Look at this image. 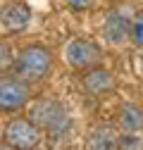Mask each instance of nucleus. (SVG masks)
<instances>
[{"mask_svg":"<svg viewBox=\"0 0 143 150\" xmlns=\"http://www.w3.org/2000/svg\"><path fill=\"white\" fill-rule=\"evenodd\" d=\"M29 119L50 136H62L69 131V115L55 100H36L29 107Z\"/></svg>","mask_w":143,"mask_h":150,"instance_id":"nucleus-1","label":"nucleus"},{"mask_svg":"<svg viewBox=\"0 0 143 150\" xmlns=\"http://www.w3.org/2000/svg\"><path fill=\"white\" fill-rule=\"evenodd\" d=\"M50 67H52V57L41 45H29L14 57V74L26 83L41 81L43 76H48Z\"/></svg>","mask_w":143,"mask_h":150,"instance_id":"nucleus-2","label":"nucleus"},{"mask_svg":"<svg viewBox=\"0 0 143 150\" xmlns=\"http://www.w3.org/2000/svg\"><path fill=\"white\" fill-rule=\"evenodd\" d=\"M41 134L43 131L31 119H12L3 131V141L12 150H33L41 143Z\"/></svg>","mask_w":143,"mask_h":150,"instance_id":"nucleus-3","label":"nucleus"},{"mask_svg":"<svg viewBox=\"0 0 143 150\" xmlns=\"http://www.w3.org/2000/svg\"><path fill=\"white\" fill-rule=\"evenodd\" d=\"M103 52L93 41H84V38H74L69 41L64 48V60L74 67V69H91L100 62Z\"/></svg>","mask_w":143,"mask_h":150,"instance_id":"nucleus-4","label":"nucleus"},{"mask_svg":"<svg viewBox=\"0 0 143 150\" xmlns=\"http://www.w3.org/2000/svg\"><path fill=\"white\" fill-rule=\"evenodd\" d=\"M29 100V86L19 76H0V110L17 112Z\"/></svg>","mask_w":143,"mask_h":150,"instance_id":"nucleus-5","label":"nucleus"},{"mask_svg":"<svg viewBox=\"0 0 143 150\" xmlns=\"http://www.w3.org/2000/svg\"><path fill=\"white\" fill-rule=\"evenodd\" d=\"M103 33H105V38L119 45L124 43L131 36V22H129V17L124 14L122 10H110L105 14V24H103Z\"/></svg>","mask_w":143,"mask_h":150,"instance_id":"nucleus-6","label":"nucleus"},{"mask_svg":"<svg viewBox=\"0 0 143 150\" xmlns=\"http://www.w3.org/2000/svg\"><path fill=\"white\" fill-rule=\"evenodd\" d=\"M31 22V10L24 3H10L0 10V24L7 31H22Z\"/></svg>","mask_w":143,"mask_h":150,"instance_id":"nucleus-7","label":"nucleus"},{"mask_svg":"<svg viewBox=\"0 0 143 150\" xmlns=\"http://www.w3.org/2000/svg\"><path fill=\"white\" fill-rule=\"evenodd\" d=\"M84 88L93 96H105L115 88V76L107 69H91L84 76Z\"/></svg>","mask_w":143,"mask_h":150,"instance_id":"nucleus-8","label":"nucleus"},{"mask_svg":"<svg viewBox=\"0 0 143 150\" xmlns=\"http://www.w3.org/2000/svg\"><path fill=\"white\" fill-rule=\"evenodd\" d=\"M117 134L110 124H98L88 134V148L91 150H117Z\"/></svg>","mask_w":143,"mask_h":150,"instance_id":"nucleus-9","label":"nucleus"},{"mask_svg":"<svg viewBox=\"0 0 143 150\" xmlns=\"http://www.w3.org/2000/svg\"><path fill=\"white\" fill-rule=\"evenodd\" d=\"M117 119H119V126L124 131H141L143 129V110L127 103V105H122Z\"/></svg>","mask_w":143,"mask_h":150,"instance_id":"nucleus-10","label":"nucleus"},{"mask_svg":"<svg viewBox=\"0 0 143 150\" xmlns=\"http://www.w3.org/2000/svg\"><path fill=\"white\" fill-rule=\"evenodd\" d=\"M117 150H143V138L134 131H127L117 138Z\"/></svg>","mask_w":143,"mask_h":150,"instance_id":"nucleus-11","label":"nucleus"},{"mask_svg":"<svg viewBox=\"0 0 143 150\" xmlns=\"http://www.w3.org/2000/svg\"><path fill=\"white\" fill-rule=\"evenodd\" d=\"M129 38L136 48H143V10L131 19V36Z\"/></svg>","mask_w":143,"mask_h":150,"instance_id":"nucleus-12","label":"nucleus"},{"mask_svg":"<svg viewBox=\"0 0 143 150\" xmlns=\"http://www.w3.org/2000/svg\"><path fill=\"white\" fill-rule=\"evenodd\" d=\"M14 64V55H12V48L7 43H0V74H5L10 67Z\"/></svg>","mask_w":143,"mask_h":150,"instance_id":"nucleus-13","label":"nucleus"},{"mask_svg":"<svg viewBox=\"0 0 143 150\" xmlns=\"http://www.w3.org/2000/svg\"><path fill=\"white\" fill-rule=\"evenodd\" d=\"M96 0H67V5L72 10H88V7H93Z\"/></svg>","mask_w":143,"mask_h":150,"instance_id":"nucleus-14","label":"nucleus"},{"mask_svg":"<svg viewBox=\"0 0 143 150\" xmlns=\"http://www.w3.org/2000/svg\"><path fill=\"white\" fill-rule=\"evenodd\" d=\"M0 150H5V148H3V145H0Z\"/></svg>","mask_w":143,"mask_h":150,"instance_id":"nucleus-15","label":"nucleus"}]
</instances>
